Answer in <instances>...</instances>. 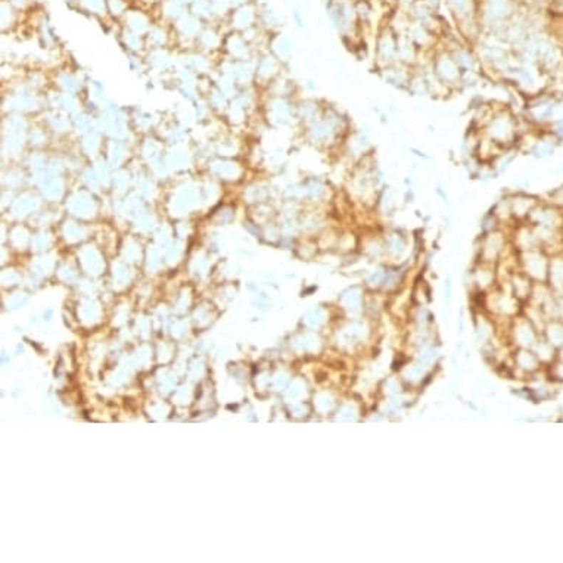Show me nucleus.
Returning <instances> with one entry per match:
<instances>
[{
    "label": "nucleus",
    "instance_id": "f257e3e1",
    "mask_svg": "<svg viewBox=\"0 0 563 563\" xmlns=\"http://www.w3.org/2000/svg\"><path fill=\"white\" fill-rule=\"evenodd\" d=\"M484 135L500 149H506L517 139V123L509 110H502L490 117Z\"/></svg>",
    "mask_w": 563,
    "mask_h": 563
},
{
    "label": "nucleus",
    "instance_id": "f03ea898",
    "mask_svg": "<svg viewBox=\"0 0 563 563\" xmlns=\"http://www.w3.org/2000/svg\"><path fill=\"white\" fill-rule=\"evenodd\" d=\"M430 68L448 89L458 88L462 84L463 71L460 70L458 62L454 61L451 52H441L435 55L430 62Z\"/></svg>",
    "mask_w": 563,
    "mask_h": 563
},
{
    "label": "nucleus",
    "instance_id": "7ed1b4c3",
    "mask_svg": "<svg viewBox=\"0 0 563 563\" xmlns=\"http://www.w3.org/2000/svg\"><path fill=\"white\" fill-rule=\"evenodd\" d=\"M398 62V38L393 33L381 34L376 43V63L379 70Z\"/></svg>",
    "mask_w": 563,
    "mask_h": 563
},
{
    "label": "nucleus",
    "instance_id": "20e7f679",
    "mask_svg": "<svg viewBox=\"0 0 563 563\" xmlns=\"http://www.w3.org/2000/svg\"><path fill=\"white\" fill-rule=\"evenodd\" d=\"M379 74L386 84L394 86L397 89L407 91V86L410 83L413 71H411L410 65H406L403 62H396L393 65H389V67L379 70Z\"/></svg>",
    "mask_w": 563,
    "mask_h": 563
},
{
    "label": "nucleus",
    "instance_id": "39448f33",
    "mask_svg": "<svg viewBox=\"0 0 563 563\" xmlns=\"http://www.w3.org/2000/svg\"><path fill=\"white\" fill-rule=\"evenodd\" d=\"M451 55H453L454 61L458 62V65H459L460 70H462L463 73L476 71V68H478L480 62H478V59H476V56H475L469 49H466V48H458L456 51H453V52H451Z\"/></svg>",
    "mask_w": 563,
    "mask_h": 563
},
{
    "label": "nucleus",
    "instance_id": "423d86ee",
    "mask_svg": "<svg viewBox=\"0 0 563 563\" xmlns=\"http://www.w3.org/2000/svg\"><path fill=\"white\" fill-rule=\"evenodd\" d=\"M407 92L411 96H418V98H425V96L430 95L429 84H428L425 73H413V74H411L410 83L407 86Z\"/></svg>",
    "mask_w": 563,
    "mask_h": 563
},
{
    "label": "nucleus",
    "instance_id": "0eeeda50",
    "mask_svg": "<svg viewBox=\"0 0 563 563\" xmlns=\"http://www.w3.org/2000/svg\"><path fill=\"white\" fill-rule=\"evenodd\" d=\"M378 205L382 208L385 214H391L397 207V193L396 190L385 187L378 197Z\"/></svg>",
    "mask_w": 563,
    "mask_h": 563
},
{
    "label": "nucleus",
    "instance_id": "6e6552de",
    "mask_svg": "<svg viewBox=\"0 0 563 563\" xmlns=\"http://www.w3.org/2000/svg\"><path fill=\"white\" fill-rule=\"evenodd\" d=\"M488 12L495 19H503L510 14V0H490Z\"/></svg>",
    "mask_w": 563,
    "mask_h": 563
},
{
    "label": "nucleus",
    "instance_id": "1a4fd4ad",
    "mask_svg": "<svg viewBox=\"0 0 563 563\" xmlns=\"http://www.w3.org/2000/svg\"><path fill=\"white\" fill-rule=\"evenodd\" d=\"M531 153L535 158H549L554 154V146H552L549 142H537L531 149Z\"/></svg>",
    "mask_w": 563,
    "mask_h": 563
},
{
    "label": "nucleus",
    "instance_id": "9d476101",
    "mask_svg": "<svg viewBox=\"0 0 563 563\" xmlns=\"http://www.w3.org/2000/svg\"><path fill=\"white\" fill-rule=\"evenodd\" d=\"M531 2H534V4H547V2H552V0H531Z\"/></svg>",
    "mask_w": 563,
    "mask_h": 563
}]
</instances>
